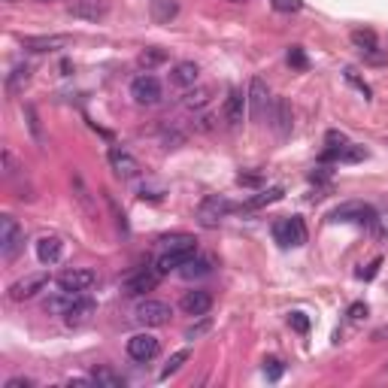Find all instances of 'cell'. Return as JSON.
I'll return each instance as SVG.
<instances>
[{
	"label": "cell",
	"mask_w": 388,
	"mask_h": 388,
	"mask_svg": "<svg viewBox=\"0 0 388 388\" xmlns=\"http://www.w3.org/2000/svg\"><path fill=\"white\" fill-rule=\"evenodd\" d=\"M331 219L334 221H355V225H367L370 230H379V219H376L373 206H367V203H361V201L340 203L331 212Z\"/></svg>",
	"instance_id": "6da1fadb"
},
{
	"label": "cell",
	"mask_w": 388,
	"mask_h": 388,
	"mask_svg": "<svg viewBox=\"0 0 388 388\" xmlns=\"http://www.w3.org/2000/svg\"><path fill=\"white\" fill-rule=\"evenodd\" d=\"M273 240L282 246V249L303 246V243H307V225H303V219L301 216H292V219L273 221Z\"/></svg>",
	"instance_id": "7a4b0ae2"
},
{
	"label": "cell",
	"mask_w": 388,
	"mask_h": 388,
	"mask_svg": "<svg viewBox=\"0 0 388 388\" xmlns=\"http://www.w3.org/2000/svg\"><path fill=\"white\" fill-rule=\"evenodd\" d=\"M230 210H234V206H230L228 197L210 194V197H203L201 201V206H197V221H201L203 228H216V225H221V221L228 219Z\"/></svg>",
	"instance_id": "3957f363"
},
{
	"label": "cell",
	"mask_w": 388,
	"mask_h": 388,
	"mask_svg": "<svg viewBox=\"0 0 388 388\" xmlns=\"http://www.w3.org/2000/svg\"><path fill=\"white\" fill-rule=\"evenodd\" d=\"M24 246V230L12 216H0V255L12 261Z\"/></svg>",
	"instance_id": "277c9868"
},
{
	"label": "cell",
	"mask_w": 388,
	"mask_h": 388,
	"mask_svg": "<svg viewBox=\"0 0 388 388\" xmlns=\"http://www.w3.org/2000/svg\"><path fill=\"white\" fill-rule=\"evenodd\" d=\"M161 82H158V76H152V73H140V76L130 82V97L140 103V106H155L161 101Z\"/></svg>",
	"instance_id": "5b68a950"
},
{
	"label": "cell",
	"mask_w": 388,
	"mask_h": 388,
	"mask_svg": "<svg viewBox=\"0 0 388 388\" xmlns=\"http://www.w3.org/2000/svg\"><path fill=\"white\" fill-rule=\"evenodd\" d=\"M94 285H97V273L88 267H73V270H64V273L58 276V288H61V292L85 294V292H92Z\"/></svg>",
	"instance_id": "8992f818"
},
{
	"label": "cell",
	"mask_w": 388,
	"mask_h": 388,
	"mask_svg": "<svg viewBox=\"0 0 388 388\" xmlns=\"http://www.w3.org/2000/svg\"><path fill=\"white\" fill-rule=\"evenodd\" d=\"M161 270L158 267H140L137 273H130L125 279V294L128 297H140V294H146V292H155L161 282Z\"/></svg>",
	"instance_id": "52a82bcc"
},
{
	"label": "cell",
	"mask_w": 388,
	"mask_h": 388,
	"mask_svg": "<svg viewBox=\"0 0 388 388\" xmlns=\"http://www.w3.org/2000/svg\"><path fill=\"white\" fill-rule=\"evenodd\" d=\"M170 316H173L170 303H164V301H152V297H146V301L137 307V321H140V325H146V328L167 325Z\"/></svg>",
	"instance_id": "ba28073f"
},
{
	"label": "cell",
	"mask_w": 388,
	"mask_h": 388,
	"mask_svg": "<svg viewBox=\"0 0 388 388\" xmlns=\"http://www.w3.org/2000/svg\"><path fill=\"white\" fill-rule=\"evenodd\" d=\"M49 288V273H34V276H24L19 279V282L10 285V292H6V297L10 301H31V297H37L40 292H46Z\"/></svg>",
	"instance_id": "9c48e42d"
},
{
	"label": "cell",
	"mask_w": 388,
	"mask_h": 388,
	"mask_svg": "<svg viewBox=\"0 0 388 388\" xmlns=\"http://www.w3.org/2000/svg\"><path fill=\"white\" fill-rule=\"evenodd\" d=\"M110 167H112V173L119 179L140 176V161L128 152V149H121V146H110Z\"/></svg>",
	"instance_id": "30bf717a"
},
{
	"label": "cell",
	"mask_w": 388,
	"mask_h": 388,
	"mask_svg": "<svg viewBox=\"0 0 388 388\" xmlns=\"http://www.w3.org/2000/svg\"><path fill=\"white\" fill-rule=\"evenodd\" d=\"M158 337H152V334H134L128 340V355L134 361H140V364H146V361H152L155 355H158Z\"/></svg>",
	"instance_id": "8fae6325"
},
{
	"label": "cell",
	"mask_w": 388,
	"mask_h": 388,
	"mask_svg": "<svg viewBox=\"0 0 388 388\" xmlns=\"http://www.w3.org/2000/svg\"><path fill=\"white\" fill-rule=\"evenodd\" d=\"M179 307H183L185 316L201 319V316H206V312L212 310V294L203 292V288H194V292H185V297L179 301Z\"/></svg>",
	"instance_id": "7c38bea8"
},
{
	"label": "cell",
	"mask_w": 388,
	"mask_h": 388,
	"mask_svg": "<svg viewBox=\"0 0 388 388\" xmlns=\"http://www.w3.org/2000/svg\"><path fill=\"white\" fill-rule=\"evenodd\" d=\"M246 110H249V97H246L240 88H230L228 97H225V119H228V125H230V128L243 125Z\"/></svg>",
	"instance_id": "4fadbf2b"
},
{
	"label": "cell",
	"mask_w": 388,
	"mask_h": 388,
	"mask_svg": "<svg viewBox=\"0 0 388 388\" xmlns=\"http://www.w3.org/2000/svg\"><path fill=\"white\" fill-rule=\"evenodd\" d=\"M246 97H249V110H252L255 119H261V115L270 110V92H267V82H264V79L255 76L249 82V94H246Z\"/></svg>",
	"instance_id": "5bb4252c"
},
{
	"label": "cell",
	"mask_w": 388,
	"mask_h": 388,
	"mask_svg": "<svg viewBox=\"0 0 388 388\" xmlns=\"http://www.w3.org/2000/svg\"><path fill=\"white\" fill-rule=\"evenodd\" d=\"M270 125H273V130L282 140L292 134V106H288V101H282V97H276L273 106H270Z\"/></svg>",
	"instance_id": "9a60e30c"
},
{
	"label": "cell",
	"mask_w": 388,
	"mask_h": 388,
	"mask_svg": "<svg viewBox=\"0 0 388 388\" xmlns=\"http://www.w3.org/2000/svg\"><path fill=\"white\" fill-rule=\"evenodd\" d=\"M61 255H64V240L61 237H40L37 240V258L40 264H58L61 261Z\"/></svg>",
	"instance_id": "2e32d148"
},
{
	"label": "cell",
	"mask_w": 388,
	"mask_h": 388,
	"mask_svg": "<svg viewBox=\"0 0 388 388\" xmlns=\"http://www.w3.org/2000/svg\"><path fill=\"white\" fill-rule=\"evenodd\" d=\"M197 76H201V67H197L194 61H179V64H173V70H170V82L176 88H192Z\"/></svg>",
	"instance_id": "e0dca14e"
},
{
	"label": "cell",
	"mask_w": 388,
	"mask_h": 388,
	"mask_svg": "<svg viewBox=\"0 0 388 388\" xmlns=\"http://www.w3.org/2000/svg\"><path fill=\"white\" fill-rule=\"evenodd\" d=\"M70 40L67 37H58V34H52V37H22V46L28 49V52H58V49H64Z\"/></svg>",
	"instance_id": "ac0fdd59"
},
{
	"label": "cell",
	"mask_w": 388,
	"mask_h": 388,
	"mask_svg": "<svg viewBox=\"0 0 388 388\" xmlns=\"http://www.w3.org/2000/svg\"><path fill=\"white\" fill-rule=\"evenodd\" d=\"M82 297H85V294H79V292H58V294H52L46 301V310L55 312V316H67V312L76 307Z\"/></svg>",
	"instance_id": "d6986e66"
},
{
	"label": "cell",
	"mask_w": 388,
	"mask_h": 388,
	"mask_svg": "<svg viewBox=\"0 0 388 388\" xmlns=\"http://www.w3.org/2000/svg\"><path fill=\"white\" fill-rule=\"evenodd\" d=\"M94 312H97V303L92 301V297H82L76 307H73V310L67 312V316H64V321H67L70 328H76V325H85V321L92 319Z\"/></svg>",
	"instance_id": "ffe728a7"
},
{
	"label": "cell",
	"mask_w": 388,
	"mask_h": 388,
	"mask_svg": "<svg viewBox=\"0 0 388 388\" xmlns=\"http://www.w3.org/2000/svg\"><path fill=\"white\" fill-rule=\"evenodd\" d=\"M212 273V261L203 258V255H192L183 267H179V276L185 279H197V276H210Z\"/></svg>",
	"instance_id": "44dd1931"
},
{
	"label": "cell",
	"mask_w": 388,
	"mask_h": 388,
	"mask_svg": "<svg viewBox=\"0 0 388 388\" xmlns=\"http://www.w3.org/2000/svg\"><path fill=\"white\" fill-rule=\"evenodd\" d=\"M70 12L76 15V19H88V22H97L106 15V6L97 3V0H79V3L70 6Z\"/></svg>",
	"instance_id": "7402d4cb"
},
{
	"label": "cell",
	"mask_w": 388,
	"mask_h": 388,
	"mask_svg": "<svg viewBox=\"0 0 388 388\" xmlns=\"http://www.w3.org/2000/svg\"><path fill=\"white\" fill-rule=\"evenodd\" d=\"M352 43L361 49V52H367L370 58H373V61H382V55L376 52V34L373 31H352Z\"/></svg>",
	"instance_id": "603a6c76"
},
{
	"label": "cell",
	"mask_w": 388,
	"mask_h": 388,
	"mask_svg": "<svg viewBox=\"0 0 388 388\" xmlns=\"http://www.w3.org/2000/svg\"><path fill=\"white\" fill-rule=\"evenodd\" d=\"M28 82H31V67H28V64H19V67H12V73L6 76V92H10V94H22Z\"/></svg>",
	"instance_id": "cb8c5ba5"
},
{
	"label": "cell",
	"mask_w": 388,
	"mask_h": 388,
	"mask_svg": "<svg viewBox=\"0 0 388 388\" xmlns=\"http://www.w3.org/2000/svg\"><path fill=\"white\" fill-rule=\"evenodd\" d=\"M92 382L101 385V388H125V376L115 373V370H110V367H97L92 373Z\"/></svg>",
	"instance_id": "d4e9b609"
},
{
	"label": "cell",
	"mask_w": 388,
	"mask_h": 388,
	"mask_svg": "<svg viewBox=\"0 0 388 388\" xmlns=\"http://www.w3.org/2000/svg\"><path fill=\"white\" fill-rule=\"evenodd\" d=\"M164 249H176V252H197V240L192 234H173V237H164Z\"/></svg>",
	"instance_id": "484cf974"
},
{
	"label": "cell",
	"mask_w": 388,
	"mask_h": 388,
	"mask_svg": "<svg viewBox=\"0 0 388 388\" xmlns=\"http://www.w3.org/2000/svg\"><path fill=\"white\" fill-rule=\"evenodd\" d=\"M176 12H179L176 0H152V15H155V22H170Z\"/></svg>",
	"instance_id": "4316f807"
},
{
	"label": "cell",
	"mask_w": 388,
	"mask_h": 388,
	"mask_svg": "<svg viewBox=\"0 0 388 388\" xmlns=\"http://www.w3.org/2000/svg\"><path fill=\"white\" fill-rule=\"evenodd\" d=\"M185 361H188V349H179V352H173L170 355V358H167V364H164V370H161V382H164V379H170L173 373H176V370L179 367H183L185 364Z\"/></svg>",
	"instance_id": "83f0119b"
},
{
	"label": "cell",
	"mask_w": 388,
	"mask_h": 388,
	"mask_svg": "<svg viewBox=\"0 0 388 388\" xmlns=\"http://www.w3.org/2000/svg\"><path fill=\"white\" fill-rule=\"evenodd\" d=\"M210 97H212V88H192L185 94V106L188 110H201V106L210 103Z\"/></svg>",
	"instance_id": "f1b7e54d"
},
{
	"label": "cell",
	"mask_w": 388,
	"mask_h": 388,
	"mask_svg": "<svg viewBox=\"0 0 388 388\" xmlns=\"http://www.w3.org/2000/svg\"><path fill=\"white\" fill-rule=\"evenodd\" d=\"M279 197H282V188H267V192H261L258 197H252L249 203H246V210H258V206H267V203H276Z\"/></svg>",
	"instance_id": "f546056e"
},
{
	"label": "cell",
	"mask_w": 388,
	"mask_h": 388,
	"mask_svg": "<svg viewBox=\"0 0 388 388\" xmlns=\"http://www.w3.org/2000/svg\"><path fill=\"white\" fill-rule=\"evenodd\" d=\"M167 61V55L161 52V49H146V52H140V64H143L146 70H152V67H158V64Z\"/></svg>",
	"instance_id": "4dcf8cb0"
},
{
	"label": "cell",
	"mask_w": 388,
	"mask_h": 388,
	"mask_svg": "<svg viewBox=\"0 0 388 388\" xmlns=\"http://www.w3.org/2000/svg\"><path fill=\"white\" fill-rule=\"evenodd\" d=\"M24 115H28V128H31V134H34V140H37V143H46L43 128H40V115H37V110L31 103L24 106Z\"/></svg>",
	"instance_id": "1f68e13d"
},
{
	"label": "cell",
	"mask_w": 388,
	"mask_h": 388,
	"mask_svg": "<svg viewBox=\"0 0 388 388\" xmlns=\"http://www.w3.org/2000/svg\"><path fill=\"white\" fill-rule=\"evenodd\" d=\"M210 328H212V321L206 319V316H201V321H197V325H192V328H188V331H185V340H188V343L201 340L203 334H210Z\"/></svg>",
	"instance_id": "d6a6232c"
},
{
	"label": "cell",
	"mask_w": 388,
	"mask_h": 388,
	"mask_svg": "<svg viewBox=\"0 0 388 388\" xmlns=\"http://www.w3.org/2000/svg\"><path fill=\"white\" fill-rule=\"evenodd\" d=\"M276 12H301L303 10V0H270Z\"/></svg>",
	"instance_id": "836d02e7"
},
{
	"label": "cell",
	"mask_w": 388,
	"mask_h": 388,
	"mask_svg": "<svg viewBox=\"0 0 388 388\" xmlns=\"http://www.w3.org/2000/svg\"><path fill=\"white\" fill-rule=\"evenodd\" d=\"M288 325H292L297 334H307L310 331V316L307 312H292V316H288Z\"/></svg>",
	"instance_id": "e575fe53"
},
{
	"label": "cell",
	"mask_w": 388,
	"mask_h": 388,
	"mask_svg": "<svg viewBox=\"0 0 388 388\" xmlns=\"http://www.w3.org/2000/svg\"><path fill=\"white\" fill-rule=\"evenodd\" d=\"M288 64H292V67H297V70L307 67V55H303L301 46H292V49H288Z\"/></svg>",
	"instance_id": "d590c367"
},
{
	"label": "cell",
	"mask_w": 388,
	"mask_h": 388,
	"mask_svg": "<svg viewBox=\"0 0 388 388\" xmlns=\"http://www.w3.org/2000/svg\"><path fill=\"white\" fill-rule=\"evenodd\" d=\"M346 82H349V85H355V88H358V92H361V94H364V97H370V85H367V82H364V79H361V76H358V73H355L352 67H349V70H346Z\"/></svg>",
	"instance_id": "8d00e7d4"
},
{
	"label": "cell",
	"mask_w": 388,
	"mask_h": 388,
	"mask_svg": "<svg viewBox=\"0 0 388 388\" xmlns=\"http://www.w3.org/2000/svg\"><path fill=\"white\" fill-rule=\"evenodd\" d=\"M264 376H267V379H273V382H276V379L282 376V361L270 358V361H267V367H264Z\"/></svg>",
	"instance_id": "74e56055"
},
{
	"label": "cell",
	"mask_w": 388,
	"mask_h": 388,
	"mask_svg": "<svg viewBox=\"0 0 388 388\" xmlns=\"http://www.w3.org/2000/svg\"><path fill=\"white\" fill-rule=\"evenodd\" d=\"M15 170H19V164H15V155L10 149H3V176H15Z\"/></svg>",
	"instance_id": "f35d334b"
},
{
	"label": "cell",
	"mask_w": 388,
	"mask_h": 388,
	"mask_svg": "<svg viewBox=\"0 0 388 388\" xmlns=\"http://www.w3.org/2000/svg\"><path fill=\"white\" fill-rule=\"evenodd\" d=\"M3 388H34V379H28V376H12V379H6Z\"/></svg>",
	"instance_id": "ab89813d"
},
{
	"label": "cell",
	"mask_w": 388,
	"mask_h": 388,
	"mask_svg": "<svg viewBox=\"0 0 388 388\" xmlns=\"http://www.w3.org/2000/svg\"><path fill=\"white\" fill-rule=\"evenodd\" d=\"M364 316H367V307H364V303H352V307H349V319L358 321V319H364Z\"/></svg>",
	"instance_id": "60d3db41"
},
{
	"label": "cell",
	"mask_w": 388,
	"mask_h": 388,
	"mask_svg": "<svg viewBox=\"0 0 388 388\" xmlns=\"http://www.w3.org/2000/svg\"><path fill=\"white\" fill-rule=\"evenodd\" d=\"M237 183H240V185H258L261 176H255V173H249V176H246V173H240V176H237Z\"/></svg>",
	"instance_id": "b9f144b4"
},
{
	"label": "cell",
	"mask_w": 388,
	"mask_h": 388,
	"mask_svg": "<svg viewBox=\"0 0 388 388\" xmlns=\"http://www.w3.org/2000/svg\"><path fill=\"white\" fill-rule=\"evenodd\" d=\"M373 340H388V325H385V328H379V331L373 334Z\"/></svg>",
	"instance_id": "7bdbcfd3"
},
{
	"label": "cell",
	"mask_w": 388,
	"mask_h": 388,
	"mask_svg": "<svg viewBox=\"0 0 388 388\" xmlns=\"http://www.w3.org/2000/svg\"><path fill=\"white\" fill-rule=\"evenodd\" d=\"M230 3H246V0H230Z\"/></svg>",
	"instance_id": "ee69618b"
},
{
	"label": "cell",
	"mask_w": 388,
	"mask_h": 388,
	"mask_svg": "<svg viewBox=\"0 0 388 388\" xmlns=\"http://www.w3.org/2000/svg\"><path fill=\"white\" fill-rule=\"evenodd\" d=\"M43 3H49V0H43Z\"/></svg>",
	"instance_id": "f6af8a7d"
}]
</instances>
